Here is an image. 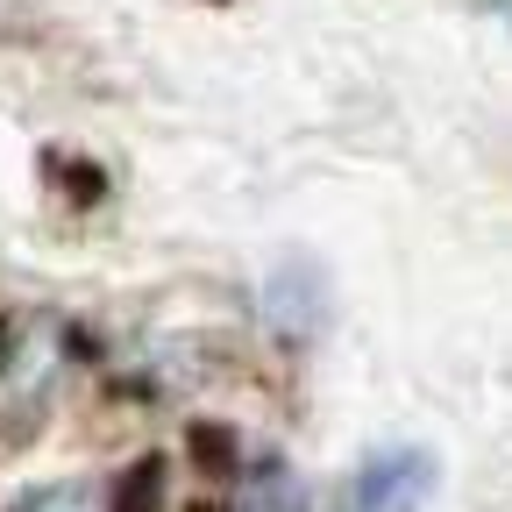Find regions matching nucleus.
Returning a JSON list of instances; mask_svg holds the SVG:
<instances>
[{"mask_svg":"<svg viewBox=\"0 0 512 512\" xmlns=\"http://www.w3.org/2000/svg\"><path fill=\"white\" fill-rule=\"evenodd\" d=\"M441 484L434 448H377L342 484V512H420Z\"/></svg>","mask_w":512,"mask_h":512,"instance_id":"nucleus-1","label":"nucleus"},{"mask_svg":"<svg viewBox=\"0 0 512 512\" xmlns=\"http://www.w3.org/2000/svg\"><path fill=\"white\" fill-rule=\"evenodd\" d=\"M320 313H328V285H320V271L306 264V256L278 264V278H271V328L299 342V335L320 328Z\"/></svg>","mask_w":512,"mask_h":512,"instance_id":"nucleus-2","label":"nucleus"},{"mask_svg":"<svg viewBox=\"0 0 512 512\" xmlns=\"http://www.w3.org/2000/svg\"><path fill=\"white\" fill-rule=\"evenodd\" d=\"M235 512H299V477H292L285 463H264V470L242 484Z\"/></svg>","mask_w":512,"mask_h":512,"instance_id":"nucleus-3","label":"nucleus"},{"mask_svg":"<svg viewBox=\"0 0 512 512\" xmlns=\"http://www.w3.org/2000/svg\"><path fill=\"white\" fill-rule=\"evenodd\" d=\"M8 512H107V498L93 484H43V491H22Z\"/></svg>","mask_w":512,"mask_h":512,"instance_id":"nucleus-4","label":"nucleus"},{"mask_svg":"<svg viewBox=\"0 0 512 512\" xmlns=\"http://www.w3.org/2000/svg\"><path fill=\"white\" fill-rule=\"evenodd\" d=\"M157 505V463H136V477H128V498H121V512H150Z\"/></svg>","mask_w":512,"mask_h":512,"instance_id":"nucleus-5","label":"nucleus"},{"mask_svg":"<svg viewBox=\"0 0 512 512\" xmlns=\"http://www.w3.org/2000/svg\"><path fill=\"white\" fill-rule=\"evenodd\" d=\"M498 15H505V29H512V0H498Z\"/></svg>","mask_w":512,"mask_h":512,"instance_id":"nucleus-6","label":"nucleus"}]
</instances>
